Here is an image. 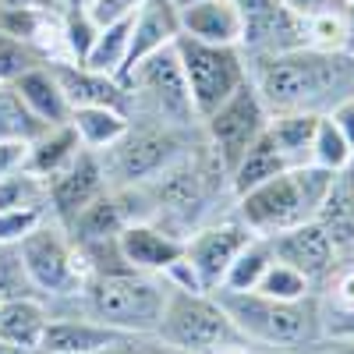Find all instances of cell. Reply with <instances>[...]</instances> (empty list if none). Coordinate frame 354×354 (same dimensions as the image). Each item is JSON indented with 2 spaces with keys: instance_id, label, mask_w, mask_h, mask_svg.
Here are the masks:
<instances>
[{
  "instance_id": "5bb4252c",
  "label": "cell",
  "mask_w": 354,
  "mask_h": 354,
  "mask_svg": "<svg viewBox=\"0 0 354 354\" xmlns=\"http://www.w3.org/2000/svg\"><path fill=\"white\" fill-rule=\"evenodd\" d=\"M46 185V209L50 220H57L61 227H68L88 202H96L110 185H106V170L100 153H88L82 149L61 174H53Z\"/></svg>"
},
{
  "instance_id": "d6986e66",
  "label": "cell",
  "mask_w": 354,
  "mask_h": 354,
  "mask_svg": "<svg viewBox=\"0 0 354 354\" xmlns=\"http://www.w3.org/2000/svg\"><path fill=\"white\" fill-rule=\"evenodd\" d=\"M181 36L209 46H238L241 43V11L238 0H192L177 8Z\"/></svg>"
},
{
  "instance_id": "603a6c76",
  "label": "cell",
  "mask_w": 354,
  "mask_h": 354,
  "mask_svg": "<svg viewBox=\"0 0 354 354\" xmlns=\"http://www.w3.org/2000/svg\"><path fill=\"white\" fill-rule=\"evenodd\" d=\"M283 170H290L283 153L277 149V142L270 138V131H262L252 142V149L234 163V170H230V192H234V198H238V195H245V192H252V188H259L266 181H273V177H280Z\"/></svg>"
},
{
  "instance_id": "4fadbf2b",
  "label": "cell",
  "mask_w": 354,
  "mask_h": 354,
  "mask_svg": "<svg viewBox=\"0 0 354 354\" xmlns=\"http://www.w3.org/2000/svg\"><path fill=\"white\" fill-rule=\"evenodd\" d=\"M273 248V259L294 266L301 277H308V283L322 294V287L330 283V277L337 273L340 266V255H337V245L330 241V234L322 230L319 220H308V223H298L290 230H280L273 238H266Z\"/></svg>"
},
{
  "instance_id": "ffe728a7",
  "label": "cell",
  "mask_w": 354,
  "mask_h": 354,
  "mask_svg": "<svg viewBox=\"0 0 354 354\" xmlns=\"http://www.w3.org/2000/svg\"><path fill=\"white\" fill-rule=\"evenodd\" d=\"M46 322H50V305L36 294L0 301V344L36 354L46 333Z\"/></svg>"
},
{
  "instance_id": "c3c4849f",
  "label": "cell",
  "mask_w": 354,
  "mask_h": 354,
  "mask_svg": "<svg viewBox=\"0 0 354 354\" xmlns=\"http://www.w3.org/2000/svg\"><path fill=\"white\" fill-rule=\"evenodd\" d=\"M337 4H354V0H337Z\"/></svg>"
},
{
  "instance_id": "f35d334b",
  "label": "cell",
  "mask_w": 354,
  "mask_h": 354,
  "mask_svg": "<svg viewBox=\"0 0 354 354\" xmlns=\"http://www.w3.org/2000/svg\"><path fill=\"white\" fill-rule=\"evenodd\" d=\"M330 121H333V128L344 135V142L351 145V149H354V96H347V100H340L330 113Z\"/></svg>"
},
{
  "instance_id": "ac0fdd59",
  "label": "cell",
  "mask_w": 354,
  "mask_h": 354,
  "mask_svg": "<svg viewBox=\"0 0 354 354\" xmlns=\"http://www.w3.org/2000/svg\"><path fill=\"white\" fill-rule=\"evenodd\" d=\"M50 68H53L57 82H61L71 110H78V106H113V110L128 113V88H124L121 78L93 71V68L75 64V61H50Z\"/></svg>"
},
{
  "instance_id": "60d3db41",
  "label": "cell",
  "mask_w": 354,
  "mask_h": 354,
  "mask_svg": "<svg viewBox=\"0 0 354 354\" xmlns=\"http://www.w3.org/2000/svg\"><path fill=\"white\" fill-rule=\"evenodd\" d=\"M280 4L287 8V11H294L298 18H315V15H322V11H330V8H337V0H280Z\"/></svg>"
},
{
  "instance_id": "30bf717a",
  "label": "cell",
  "mask_w": 354,
  "mask_h": 354,
  "mask_svg": "<svg viewBox=\"0 0 354 354\" xmlns=\"http://www.w3.org/2000/svg\"><path fill=\"white\" fill-rule=\"evenodd\" d=\"M198 128H202V142L209 145L213 156L230 174L234 163L252 149V142L270 128V110H266V103L259 100L255 85L248 78L230 100H223L209 117H202Z\"/></svg>"
},
{
  "instance_id": "8992f818",
  "label": "cell",
  "mask_w": 354,
  "mask_h": 354,
  "mask_svg": "<svg viewBox=\"0 0 354 354\" xmlns=\"http://www.w3.org/2000/svg\"><path fill=\"white\" fill-rule=\"evenodd\" d=\"M18 248L21 270L32 283L36 298H43L50 308H78V298L85 290L88 270L71 241L68 227H61L57 220H43Z\"/></svg>"
},
{
  "instance_id": "9c48e42d",
  "label": "cell",
  "mask_w": 354,
  "mask_h": 354,
  "mask_svg": "<svg viewBox=\"0 0 354 354\" xmlns=\"http://www.w3.org/2000/svg\"><path fill=\"white\" fill-rule=\"evenodd\" d=\"M174 53L181 61L198 121L209 117L223 100H230L248 82V61L238 46H209V43H195L188 36H177Z\"/></svg>"
},
{
  "instance_id": "8fae6325",
  "label": "cell",
  "mask_w": 354,
  "mask_h": 354,
  "mask_svg": "<svg viewBox=\"0 0 354 354\" xmlns=\"http://www.w3.org/2000/svg\"><path fill=\"white\" fill-rule=\"evenodd\" d=\"M238 11H241L238 50L245 53V61H262V57L308 46L305 18L287 11L280 0H238Z\"/></svg>"
},
{
  "instance_id": "836d02e7",
  "label": "cell",
  "mask_w": 354,
  "mask_h": 354,
  "mask_svg": "<svg viewBox=\"0 0 354 354\" xmlns=\"http://www.w3.org/2000/svg\"><path fill=\"white\" fill-rule=\"evenodd\" d=\"M305 36H308V46L312 50H326V53H337L344 50V18H340V4L322 11L315 18L305 21ZM347 53V50H344Z\"/></svg>"
},
{
  "instance_id": "7bdbcfd3",
  "label": "cell",
  "mask_w": 354,
  "mask_h": 354,
  "mask_svg": "<svg viewBox=\"0 0 354 354\" xmlns=\"http://www.w3.org/2000/svg\"><path fill=\"white\" fill-rule=\"evenodd\" d=\"M330 337H354V312H326Z\"/></svg>"
},
{
  "instance_id": "74e56055",
  "label": "cell",
  "mask_w": 354,
  "mask_h": 354,
  "mask_svg": "<svg viewBox=\"0 0 354 354\" xmlns=\"http://www.w3.org/2000/svg\"><path fill=\"white\" fill-rule=\"evenodd\" d=\"M28 160V145L25 142H0V181L18 170H25Z\"/></svg>"
},
{
  "instance_id": "bcb514c9",
  "label": "cell",
  "mask_w": 354,
  "mask_h": 354,
  "mask_svg": "<svg viewBox=\"0 0 354 354\" xmlns=\"http://www.w3.org/2000/svg\"><path fill=\"white\" fill-rule=\"evenodd\" d=\"M0 354H25V351H18V347H8V344H0Z\"/></svg>"
},
{
  "instance_id": "4316f807",
  "label": "cell",
  "mask_w": 354,
  "mask_h": 354,
  "mask_svg": "<svg viewBox=\"0 0 354 354\" xmlns=\"http://www.w3.org/2000/svg\"><path fill=\"white\" fill-rule=\"evenodd\" d=\"M46 131V124L21 103L11 82H0V142H32Z\"/></svg>"
},
{
  "instance_id": "7dc6e473",
  "label": "cell",
  "mask_w": 354,
  "mask_h": 354,
  "mask_svg": "<svg viewBox=\"0 0 354 354\" xmlns=\"http://www.w3.org/2000/svg\"><path fill=\"white\" fill-rule=\"evenodd\" d=\"M185 4H192V0H174V8H185Z\"/></svg>"
},
{
  "instance_id": "5b68a950",
  "label": "cell",
  "mask_w": 354,
  "mask_h": 354,
  "mask_svg": "<svg viewBox=\"0 0 354 354\" xmlns=\"http://www.w3.org/2000/svg\"><path fill=\"white\" fill-rule=\"evenodd\" d=\"M156 337L181 354H241L255 351L245 333L209 290H181L170 283L167 308L156 326Z\"/></svg>"
},
{
  "instance_id": "277c9868",
  "label": "cell",
  "mask_w": 354,
  "mask_h": 354,
  "mask_svg": "<svg viewBox=\"0 0 354 354\" xmlns=\"http://www.w3.org/2000/svg\"><path fill=\"white\" fill-rule=\"evenodd\" d=\"M170 280L156 273H96L85 280L78 312L117 333H156L167 308Z\"/></svg>"
},
{
  "instance_id": "d4e9b609",
  "label": "cell",
  "mask_w": 354,
  "mask_h": 354,
  "mask_svg": "<svg viewBox=\"0 0 354 354\" xmlns=\"http://www.w3.org/2000/svg\"><path fill=\"white\" fill-rule=\"evenodd\" d=\"M319 113H273L270 117V138L283 153L287 167H305L312 160V138H315Z\"/></svg>"
},
{
  "instance_id": "f1b7e54d",
  "label": "cell",
  "mask_w": 354,
  "mask_h": 354,
  "mask_svg": "<svg viewBox=\"0 0 354 354\" xmlns=\"http://www.w3.org/2000/svg\"><path fill=\"white\" fill-rule=\"evenodd\" d=\"M96 36H100V25L93 21V15L85 11L82 0L64 4V11H61V50H64V61L82 64L88 57V50H93Z\"/></svg>"
},
{
  "instance_id": "7402d4cb",
  "label": "cell",
  "mask_w": 354,
  "mask_h": 354,
  "mask_svg": "<svg viewBox=\"0 0 354 354\" xmlns=\"http://www.w3.org/2000/svg\"><path fill=\"white\" fill-rule=\"evenodd\" d=\"M78 153H82V142H78L75 128L71 124H53L39 138L28 142L25 170L32 174V177H39V181H50V177L61 174Z\"/></svg>"
},
{
  "instance_id": "f907efd6",
  "label": "cell",
  "mask_w": 354,
  "mask_h": 354,
  "mask_svg": "<svg viewBox=\"0 0 354 354\" xmlns=\"http://www.w3.org/2000/svg\"><path fill=\"white\" fill-rule=\"evenodd\" d=\"M36 354H50V351H36Z\"/></svg>"
},
{
  "instance_id": "83f0119b",
  "label": "cell",
  "mask_w": 354,
  "mask_h": 354,
  "mask_svg": "<svg viewBox=\"0 0 354 354\" xmlns=\"http://www.w3.org/2000/svg\"><path fill=\"white\" fill-rule=\"evenodd\" d=\"M270 262H273V248H270V241H266V238H252V241L238 252V259L230 262V270H227L220 290H234V294L255 290L259 280H262V273L270 270Z\"/></svg>"
},
{
  "instance_id": "7a4b0ae2",
  "label": "cell",
  "mask_w": 354,
  "mask_h": 354,
  "mask_svg": "<svg viewBox=\"0 0 354 354\" xmlns=\"http://www.w3.org/2000/svg\"><path fill=\"white\" fill-rule=\"evenodd\" d=\"M234 326L245 333L255 351L266 354H301L315 340L326 337V305L319 294L301 301H277L259 290H213Z\"/></svg>"
},
{
  "instance_id": "e575fe53",
  "label": "cell",
  "mask_w": 354,
  "mask_h": 354,
  "mask_svg": "<svg viewBox=\"0 0 354 354\" xmlns=\"http://www.w3.org/2000/svg\"><path fill=\"white\" fill-rule=\"evenodd\" d=\"M39 64H50V61L39 57L32 46L0 32V82H15L18 75H25L28 68H39Z\"/></svg>"
},
{
  "instance_id": "681fc988",
  "label": "cell",
  "mask_w": 354,
  "mask_h": 354,
  "mask_svg": "<svg viewBox=\"0 0 354 354\" xmlns=\"http://www.w3.org/2000/svg\"><path fill=\"white\" fill-rule=\"evenodd\" d=\"M61 4H75V0H61Z\"/></svg>"
},
{
  "instance_id": "f6af8a7d",
  "label": "cell",
  "mask_w": 354,
  "mask_h": 354,
  "mask_svg": "<svg viewBox=\"0 0 354 354\" xmlns=\"http://www.w3.org/2000/svg\"><path fill=\"white\" fill-rule=\"evenodd\" d=\"M340 185H344L347 192H354V153H351V160H347V167L340 170Z\"/></svg>"
},
{
  "instance_id": "1f68e13d",
  "label": "cell",
  "mask_w": 354,
  "mask_h": 354,
  "mask_svg": "<svg viewBox=\"0 0 354 354\" xmlns=\"http://www.w3.org/2000/svg\"><path fill=\"white\" fill-rule=\"evenodd\" d=\"M21 205H46V185L39 181V177H32L28 170H18V174L0 181V213L21 209Z\"/></svg>"
},
{
  "instance_id": "484cf974",
  "label": "cell",
  "mask_w": 354,
  "mask_h": 354,
  "mask_svg": "<svg viewBox=\"0 0 354 354\" xmlns=\"http://www.w3.org/2000/svg\"><path fill=\"white\" fill-rule=\"evenodd\" d=\"M135 18V15H131ZM131 18L124 21H113V25H103L100 28V36L93 43V50H88L85 57V68H93V71H103V75H121L124 61H128V39H131Z\"/></svg>"
},
{
  "instance_id": "6da1fadb",
  "label": "cell",
  "mask_w": 354,
  "mask_h": 354,
  "mask_svg": "<svg viewBox=\"0 0 354 354\" xmlns=\"http://www.w3.org/2000/svg\"><path fill=\"white\" fill-rule=\"evenodd\" d=\"M248 78L259 100L273 113H319L326 117L340 100L354 96V57L337 50H287L248 61Z\"/></svg>"
},
{
  "instance_id": "d590c367",
  "label": "cell",
  "mask_w": 354,
  "mask_h": 354,
  "mask_svg": "<svg viewBox=\"0 0 354 354\" xmlns=\"http://www.w3.org/2000/svg\"><path fill=\"white\" fill-rule=\"evenodd\" d=\"M103 354H181L177 347L163 344L156 333H124L113 347H106Z\"/></svg>"
},
{
  "instance_id": "ba28073f",
  "label": "cell",
  "mask_w": 354,
  "mask_h": 354,
  "mask_svg": "<svg viewBox=\"0 0 354 354\" xmlns=\"http://www.w3.org/2000/svg\"><path fill=\"white\" fill-rule=\"evenodd\" d=\"M198 138H202V128L177 131V128L153 124V121H131L124 138L113 142L106 153H100L103 170H106V185L110 188L149 185L170 163L181 160Z\"/></svg>"
},
{
  "instance_id": "3957f363",
  "label": "cell",
  "mask_w": 354,
  "mask_h": 354,
  "mask_svg": "<svg viewBox=\"0 0 354 354\" xmlns=\"http://www.w3.org/2000/svg\"><path fill=\"white\" fill-rule=\"evenodd\" d=\"M333 188H337V174L312 167V163L290 167L280 177H273V181H266V185L234 198V216L255 238H273L280 230L315 220Z\"/></svg>"
},
{
  "instance_id": "e0dca14e",
  "label": "cell",
  "mask_w": 354,
  "mask_h": 354,
  "mask_svg": "<svg viewBox=\"0 0 354 354\" xmlns=\"http://www.w3.org/2000/svg\"><path fill=\"white\" fill-rule=\"evenodd\" d=\"M177 36H181V18H177L174 0H142V8L131 18L128 61H124V68H121L117 78H124L131 68H138L145 57H153V53L174 46Z\"/></svg>"
},
{
  "instance_id": "f546056e",
  "label": "cell",
  "mask_w": 354,
  "mask_h": 354,
  "mask_svg": "<svg viewBox=\"0 0 354 354\" xmlns=\"http://www.w3.org/2000/svg\"><path fill=\"white\" fill-rule=\"evenodd\" d=\"M255 290L266 294V298H277V301H301V298H312V294H319V290L308 283V277H301L294 266H287V262H280V259L270 262V270L262 273V280H259Z\"/></svg>"
},
{
  "instance_id": "9a60e30c",
  "label": "cell",
  "mask_w": 354,
  "mask_h": 354,
  "mask_svg": "<svg viewBox=\"0 0 354 354\" xmlns=\"http://www.w3.org/2000/svg\"><path fill=\"white\" fill-rule=\"evenodd\" d=\"M117 252L128 270L167 277L170 266L185 259V238H177L160 223H131L117 234Z\"/></svg>"
},
{
  "instance_id": "8d00e7d4",
  "label": "cell",
  "mask_w": 354,
  "mask_h": 354,
  "mask_svg": "<svg viewBox=\"0 0 354 354\" xmlns=\"http://www.w3.org/2000/svg\"><path fill=\"white\" fill-rule=\"evenodd\" d=\"M85 11L93 15V21L103 28V25H113V21H124L131 18L138 8H142V0H82Z\"/></svg>"
},
{
  "instance_id": "cb8c5ba5",
  "label": "cell",
  "mask_w": 354,
  "mask_h": 354,
  "mask_svg": "<svg viewBox=\"0 0 354 354\" xmlns=\"http://www.w3.org/2000/svg\"><path fill=\"white\" fill-rule=\"evenodd\" d=\"M82 142V149L88 153H106L113 142H121L131 117L124 110H113V106H78L71 110V121H68Z\"/></svg>"
},
{
  "instance_id": "ee69618b",
  "label": "cell",
  "mask_w": 354,
  "mask_h": 354,
  "mask_svg": "<svg viewBox=\"0 0 354 354\" xmlns=\"http://www.w3.org/2000/svg\"><path fill=\"white\" fill-rule=\"evenodd\" d=\"M340 18H344V50L354 57V4H340Z\"/></svg>"
},
{
  "instance_id": "ab89813d",
  "label": "cell",
  "mask_w": 354,
  "mask_h": 354,
  "mask_svg": "<svg viewBox=\"0 0 354 354\" xmlns=\"http://www.w3.org/2000/svg\"><path fill=\"white\" fill-rule=\"evenodd\" d=\"M301 354H354V337H322L312 347H305Z\"/></svg>"
},
{
  "instance_id": "44dd1931",
  "label": "cell",
  "mask_w": 354,
  "mask_h": 354,
  "mask_svg": "<svg viewBox=\"0 0 354 354\" xmlns=\"http://www.w3.org/2000/svg\"><path fill=\"white\" fill-rule=\"evenodd\" d=\"M11 85H15V93L21 96V103L32 110L46 128L71 121V103H68L64 88H61V82H57V75H53L50 64L28 68V71L18 75Z\"/></svg>"
},
{
  "instance_id": "52a82bcc",
  "label": "cell",
  "mask_w": 354,
  "mask_h": 354,
  "mask_svg": "<svg viewBox=\"0 0 354 354\" xmlns=\"http://www.w3.org/2000/svg\"><path fill=\"white\" fill-rule=\"evenodd\" d=\"M121 82L128 88L131 121H153V124H167L177 131H198V113H195V103H192L188 82H185L174 46L145 57Z\"/></svg>"
},
{
  "instance_id": "d6a6232c",
  "label": "cell",
  "mask_w": 354,
  "mask_h": 354,
  "mask_svg": "<svg viewBox=\"0 0 354 354\" xmlns=\"http://www.w3.org/2000/svg\"><path fill=\"white\" fill-rule=\"evenodd\" d=\"M46 205H21V209H4L0 213V248H15L46 220Z\"/></svg>"
},
{
  "instance_id": "b9f144b4",
  "label": "cell",
  "mask_w": 354,
  "mask_h": 354,
  "mask_svg": "<svg viewBox=\"0 0 354 354\" xmlns=\"http://www.w3.org/2000/svg\"><path fill=\"white\" fill-rule=\"evenodd\" d=\"M0 11H64L61 0H0Z\"/></svg>"
},
{
  "instance_id": "7c38bea8",
  "label": "cell",
  "mask_w": 354,
  "mask_h": 354,
  "mask_svg": "<svg viewBox=\"0 0 354 354\" xmlns=\"http://www.w3.org/2000/svg\"><path fill=\"white\" fill-rule=\"evenodd\" d=\"M255 238V234L238 220V216H223V220H213L198 227L195 234H188L185 238V262L192 266V273L198 280L202 290H220L230 262L238 259V252Z\"/></svg>"
},
{
  "instance_id": "2e32d148",
  "label": "cell",
  "mask_w": 354,
  "mask_h": 354,
  "mask_svg": "<svg viewBox=\"0 0 354 354\" xmlns=\"http://www.w3.org/2000/svg\"><path fill=\"white\" fill-rule=\"evenodd\" d=\"M121 337L124 333L88 319L78 308H50V322H46L39 351H50V354H103Z\"/></svg>"
},
{
  "instance_id": "4dcf8cb0",
  "label": "cell",
  "mask_w": 354,
  "mask_h": 354,
  "mask_svg": "<svg viewBox=\"0 0 354 354\" xmlns=\"http://www.w3.org/2000/svg\"><path fill=\"white\" fill-rule=\"evenodd\" d=\"M351 145L344 142V135L333 128L330 117H319V124H315V138H312V167H322V170H330L340 177V170L347 167L351 160Z\"/></svg>"
}]
</instances>
